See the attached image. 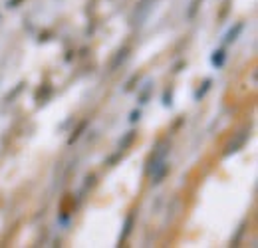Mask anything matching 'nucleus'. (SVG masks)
<instances>
[{"instance_id":"nucleus-1","label":"nucleus","mask_w":258,"mask_h":248,"mask_svg":"<svg viewBox=\"0 0 258 248\" xmlns=\"http://www.w3.org/2000/svg\"><path fill=\"white\" fill-rule=\"evenodd\" d=\"M167 171H169V167H167V163L165 161H157L155 165H153V171H151V179H153V183H161L163 177L167 175Z\"/></svg>"},{"instance_id":"nucleus-2","label":"nucleus","mask_w":258,"mask_h":248,"mask_svg":"<svg viewBox=\"0 0 258 248\" xmlns=\"http://www.w3.org/2000/svg\"><path fill=\"white\" fill-rule=\"evenodd\" d=\"M125 58H127V48H123V50H121V52H117V56H115V60H113V62H111V70H115V68H117V66H119V64L123 62V60H125Z\"/></svg>"},{"instance_id":"nucleus-3","label":"nucleus","mask_w":258,"mask_h":248,"mask_svg":"<svg viewBox=\"0 0 258 248\" xmlns=\"http://www.w3.org/2000/svg\"><path fill=\"white\" fill-rule=\"evenodd\" d=\"M133 139H135V131H129L127 135H125V137L119 141V147H121V149H127L129 145H131V141H133Z\"/></svg>"},{"instance_id":"nucleus-4","label":"nucleus","mask_w":258,"mask_h":248,"mask_svg":"<svg viewBox=\"0 0 258 248\" xmlns=\"http://www.w3.org/2000/svg\"><path fill=\"white\" fill-rule=\"evenodd\" d=\"M213 64H215V66H219V68L225 64V52H223V50H217V52H215V56H213Z\"/></svg>"},{"instance_id":"nucleus-5","label":"nucleus","mask_w":258,"mask_h":248,"mask_svg":"<svg viewBox=\"0 0 258 248\" xmlns=\"http://www.w3.org/2000/svg\"><path fill=\"white\" fill-rule=\"evenodd\" d=\"M240 30H242V24H238V26L234 28V32H232V30L228 32V38H226V42H232V40H236L234 36H236V34H238V32H240Z\"/></svg>"},{"instance_id":"nucleus-6","label":"nucleus","mask_w":258,"mask_h":248,"mask_svg":"<svg viewBox=\"0 0 258 248\" xmlns=\"http://www.w3.org/2000/svg\"><path fill=\"white\" fill-rule=\"evenodd\" d=\"M131 224H133V215H129L127 220H125V232H123V238L131 232Z\"/></svg>"},{"instance_id":"nucleus-7","label":"nucleus","mask_w":258,"mask_h":248,"mask_svg":"<svg viewBox=\"0 0 258 248\" xmlns=\"http://www.w3.org/2000/svg\"><path fill=\"white\" fill-rule=\"evenodd\" d=\"M137 119H139V111H133L131 113V121H137Z\"/></svg>"}]
</instances>
